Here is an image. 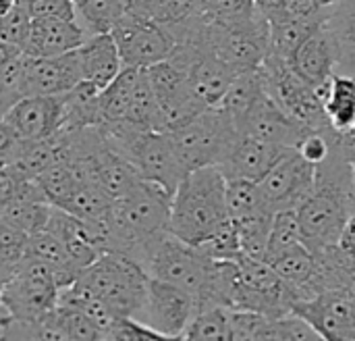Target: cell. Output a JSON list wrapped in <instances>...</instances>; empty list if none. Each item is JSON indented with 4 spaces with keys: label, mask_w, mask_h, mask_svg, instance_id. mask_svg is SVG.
Instances as JSON below:
<instances>
[{
    "label": "cell",
    "mask_w": 355,
    "mask_h": 341,
    "mask_svg": "<svg viewBox=\"0 0 355 341\" xmlns=\"http://www.w3.org/2000/svg\"><path fill=\"white\" fill-rule=\"evenodd\" d=\"M297 246H304L297 210L277 213L275 221H272V231H270L268 252H266L264 263H272V260H277L279 256L291 252Z\"/></svg>",
    "instance_id": "cell-34"
},
{
    "label": "cell",
    "mask_w": 355,
    "mask_h": 341,
    "mask_svg": "<svg viewBox=\"0 0 355 341\" xmlns=\"http://www.w3.org/2000/svg\"><path fill=\"white\" fill-rule=\"evenodd\" d=\"M173 194L141 181L125 198L114 202L110 219V252L135 260L148 271L156 248L171 235Z\"/></svg>",
    "instance_id": "cell-1"
},
{
    "label": "cell",
    "mask_w": 355,
    "mask_h": 341,
    "mask_svg": "<svg viewBox=\"0 0 355 341\" xmlns=\"http://www.w3.org/2000/svg\"><path fill=\"white\" fill-rule=\"evenodd\" d=\"M349 135H355V127H354V131H352V133H349Z\"/></svg>",
    "instance_id": "cell-50"
},
{
    "label": "cell",
    "mask_w": 355,
    "mask_h": 341,
    "mask_svg": "<svg viewBox=\"0 0 355 341\" xmlns=\"http://www.w3.org/2000/svg\"><path fill=\"white\" fill-rule=\"evenodd\" d=\"M198 315H200V304L191 294L171 283L150 279L146 304L137 321H141L144 325H148L150 329L158 331L164 338L181 340L185 338L189 325Z\"/></svg>",
    "instance_id": "cell-13"
},
{
    "label": "cell",
    "mask_w": 355,
    "mask_h": 341,
    "mask_svg": "<svg viewBox=\"0 0 355 341\" xmlns=\"http://www.w3.org/2000/svg\"><path fill=\"white\" fill-rule=\"evenodd\" d=\"M83 81L77 50L52 56L27 60V98L31 96H64Z\"/></svg>",
    "instance_id": "cell-19"
},
{
    "label": "cell",
    "mask_w": 355,
    "mask_h": 341,
    "mask_svg": "<svg viewBox=\"0 0 355 341\" xmlns=\"http://www.w3.org/2000/svg\"><path fill=\"white\" fill-rule=\"evenodd\" d=\"M324 110L337 133L349 135L355 127V77L337 73L331 81Z\"/></svg>",
    "instance_id": "cell-28"
},
{
    "label": "cell",
    "mask_w": 355,
    "mask_h": 341,
    "mask_svg": "<svg viewBox=\"0 0 355 341\" xmlns=\"http://www.w3.org/2000/svg\"><path fill=\"white\" fill-rule=\"evenodd\" d=\"M0 341H71L56 310L37 321H17L0 317Z\"/></svg>",
    "instance_id": "cell-30"
},
{
    "label": "cell",
    "mask_w": 355,
    "mask_h": 341,
    "mask_svg": "<svg viewBox=\"0 0 355 341\" xmlns=\"http://www.w3.org/2000/svg\"><path fill=\"white\" fill-rule=\"evenodd\" d=\"M33 21L37 19H67L77 21L75 0H21Z\"/></svg>",
    "instance_id": "cell-42"
},
{
    "label": "cell",
    "mask_w": 355,
    "mask_h": 341,
    "mask_svg": "<svg viewBox=\"0 0 355 341\" xmlns=\"http://www.w3.org/2000/svg\"><path fill=\"white\" fill-rule=\"evenodd\" d=\"M322 2V6H331V4H335V2H339V0H320Z\"/></svg>",
    "instance_id": "cell-48"
},
{
    "label": "cell",
    "mask_w": 355,
    "mask_h": 341,
    "mask_svg": "<svg viewBox=\"0 0 355 341\" xmlns=\"http://www.w3.org/2000/svg\"><path fill=\"white\" fill-rule=\"evenodd\" d=\"M264 96H266V88H264L262 73L260 71L241 73L235 77L233 85L229 88L225 100L220 102V108L231 117L237 131H241L243 123L248 121V117Z\"/></svg>",
    "instance_id": "cell-24"
},
{
    "label": "cell",
    "mask_w": 355,
    "mask_h": 341,
    "mask_svg": "<svg viewBox=\"0 0 355 341\" xmlns=\"http://www.w3.org/2000/svg\"><path fill=\"white\" fill-rule=\"evenodd\" d=\"M239 279L233 298V313H252L266 319H287L300 298L279 273L264 260L243 256L237 260Z\"/></svg>",
    "instance_id": "cell-6"
},
{
    "label": "cell",
    "mask_w": 355,
    "mask_h": 341,
    "mask_svg": "<svg viewBox=\"0 0 355 341\" xmlns=\"http://www.w3.org/2000/svg\"><path fill=\"white\" fill-rule=\"evenodd\" d=\"M312 129L304 127L302 123H297L293 117H289L268 94L258 102V106L252 110V115L248 117V121L241 127V135H250L256 138L260 142L279 146V148H287V150H295L302 140L310 133Z\"/></svg>",
    "instance_id": "cell-18"
},
{
    "label": "cell",
    "mask_w": 355,
    "mask_h": 341,
    "mask_svg": "<svg viewBox=\"0 0 355 341\" xmlns=\"http://www.w3.org/2000/svg\"><path fill=\"white\" fill-rule=\"evenodd\" d=\"M0 288L2 315L17 321L44 319L56 310L60 300V285L54 271L31 256Z\"/></svg>",
    "instance_id": "cell-9"
},
{
    "label": "cell",
    "mask_w": 355,
    "mask_h": 341,
    "mask_svg": "<svg viewBox=\"0 0 355 341\" xmlns=\"http://www.w3.org/2000/svg\"><path fill=\"white\" fill-rule=\"evenodd\" d=\"M148 275L191 294L200 304V313L218 308V260L202 248L168 235L152 254Z\"/></svg>",
    "instance_id": "cell-4"
},
{
    "label": "cell",
    "mask_w": 355,
    "mask_h": 341,
    "mask_svg": "<svg viewBox=\"0 0 355 341\" xmlns=\"http://www.w3.org/2000/svg\"><path fill=\"white\" fill-rule=\"evenodd\" d=\"M87 42V33L77 21L37 19L31 23L25 54L31 58H52L79 50Z\"/></svg>",
    "instance_id": "cell-20"
},
{
    "label": "cell",
    "mask_w": 355,
    "mask_h": 341,
    "mask_svg": "<svg viewBox=\"0 0 355 341\" xmlns=\"http://www.w3.org/2000/svg\"><path fill=\"white\" fill-rule=\"evenodd\" d=\"M83 81L106 90L123 71V58L112 33L87 38V42L77 50Z\"/></svg>",
    "instance_id": "cell-21"
},
{
    "label": "cell",
    "mask_w": 355,
    "mask_h": 341,
    "mask_svg": "<svg viewBox=\"0 0 355 341\" xmlns=\"http://www.w3.org/2000/svg\"><path fill=\"white\" fill-rule=\"evenodd\" d=\"M64 123V96H31L2 115V125L23 140L54 138Z\"/></svg>",
    "instance_id": "cell-14"
},
{
    "label": "cell",
    "mask_w": 355,
    "mask_h": 341,
    "mask_svg": "<svg viewBox=\"0 0 355 341\" xmlns=\"http://www.w3.org/2000/svg\"><path fill=\"white\" fill-rule=\"evenodd\" d=\"M327 23V21H324ZM291 69L302 77L308 85H312L322 100H327L333 77L337 75L339 54L333 33L327 25H322L289 60Z\"/></svg>",
    "instance_id": "cell-16"
},
{
    "label": "cell",
    "mask_w": 355,
    "mask_h": 341,
    "mask_svg": "<svg viewBox=\"0 0 355 341\" xmlns=\"http://www.w3.org/2000/svg\"><path fill=\"white\" fill-rule=\"evenodd\" d=\"M345 146H347V154H349V160H352L355 175V135H345Z\"/></svg>",
    "instance_id": "cell-46"
},
{
    "label": "cell",
    "mask_w": 355,
    "mask_h": 341,
    "mask_svg": "<svg viewBox=\"0 0 355 341\" xmlns=\"http://www.w3.org/2000/svg\"><path fill=\"white\" fill-rule=\"evenodd\" d=\"M33 19L29 17L25 4L19 0V4L4 17H0V46H10L21 52H25L29 33H31Z\"/></svg>",
    "instance_id": "cell-38"
},
{
    "label": "cell",
    "mask_w": 355,
    "mask_h": 341,
    "mask_svg": "<svg viewBox=\"0 0 355 341\" xmlns=\"http://www.w3.org/2000/svg\"><path fill=\"white\" fill-rule=\"evenodd\" d=\"M202 250L212 256L214 260H239L243 258V248H241V240H239V233H237V227L233 221H229L208 244L202 246Z\"/></svg>",
    "instance_id": "cell-40"
},
{
    "label": "cell",
    "mask_w": 355,
    "mask_h": 341,
    "mask_svg": "<svg viewBox=\"0 0 355 341\" xmlns=\"http://www.w3.org/2000/svg\"><path fill=\"white\" fill-rule=\"evenodd\" d=\"M285 2L287 0H254L256 13L262 15L268 23L285 15Z\"/></svg>",
    "instance_id": "cell-45"
},
{
    "label": "cell",
    "mask_w": 355,
    "mask_h": 341,
    "mask_svg": "<svg viewBox=\"0 0 355 341\" xmlns=\"http://www.w3.org/2000/svg\"><path fill=\"white\" fill-rule=\"evenodd\" d=\"M204 15L210 21L235 25L254 19L258 13L254 0H204Z\"/></svg>",
    "instance_id": "cell-39"
},
{
    "label": "cell",
    "mask_w": 355,
    "mask_h": 341,
    "mask_svg": "<svg viewBox=\"0 0 355 341\" xmlns=\"http://www.w3.org/2000/svg\"><path fill=\"white\" fill-rule=\"evenodd\" d=\"M202 2H204V0H202Z\"/></svg>",
    "instance_id": "cell-51"
},
{
    "label": "cell",
    "mask_w": 355,
    "mask_h": 341,
    "mask_svg": "<svg viewBox=\"0 0 355 341\" xmlns=\"http://www.w3.org/2000/svg\"><path fill=\"white\" fill-rule=\"evenodd\" d=\"M329 15V6H322L320 0H287L285 15L291 19H324Z\"/></svg>",
    "instance_id": "cell-43"
},
{
    "label": "cell",
    "mask_w": 355,
    "mask_h": 341,
    "mask_svg": "<svg viewBox=\"0 0 355 341\" xmlns=\"http://www.w3.org/2000/svg\"><path fill=\"white\" fill-rule=\"evenodd\" d=\"M125 69H150L173 56L177 40L158 21L125 15L112 29Z\"/></svg>",
    "instance_id": "cell-11"
},
{
    "label": "cell",
    "mask_w": 355,
    "mask_h": 341,
    "mask_svg": "<svg viewBox=\"0 0 355 341\" xmlns=\"http://www.w3.org/2000/svg\"><path fill=\"white\" fill-rule=\"evenodd\" d=\"M129 0H75L77 23L87 38L112 33L119 21L127 15Z\"/></svg>",
    "instance_id": "cell-27"
},
{
    "label": "cell",
    "mask_w": 355,
    "mask_h": 341,
    "mask_svg": "<svg viewBox=\"0 0 355 341\" xmlns=\"http://www.w3.org/2000/svg\"><path fill=\"white\" fill-rule=\"evenodd\" d=\"M272 221H275V213H270L268 208H260V210H256V213H252L239 221H233L237 227L245 256L256 258V260L266 258Z\"/></svg>",
    "instance_id": "cell-31"
},
{
    "label": "cell",
    "mask_w": 355,
    "mask_h": 341,
    "mask_svg": "<svg viewBox=\"0 0 355 341\" xmlns=\"http://www.w3.org/2000/svg\"><path fill=\"white\" fill-rule=\"evenodd\" d=\"M227 177L218 167L191 171L173 196L171 235L202 248L227 223Z\"/></svg>",
    "instance_id": "cell-2"
},
{
    "label": "cell",
    "mask_w": 355,
    "mask_h": 341,
    "mask_svg": "<svg viewBox=\"0 0 355 341\" xmlns=\"http://www.w3.org/2000/svg\"><path fill=\"white\" fill-rule=\"evenodd\" d=\"M46 196V200L54 206V208H64V204L71 200V196L77 192V188L83 183L77 175V171L73 169L71 163L60 160L56 165H52L48 171H44L37 179H35Z\"/></svg>",
    "instance_id": "cell-32"
},
{
    "label": "cell",
    "mask_w": 355,
    "mask_h": 341,
    "mask_svg": "<svg viewBox=\"0 0 355 341\" xmlns=\"http://www.w3.org/2000/svg\"><path fill=\"white\" fill-rule=\"evenodd\" d=\"M227 206L231 221H239L260 208H266L260 185L254 181H227Z\"/></svg>",
    "instance_id": "cell-37"
},
{
    "label": "cell",
    "mask_w": 355,
    "mask_h": 341,
    "mask_svg": "<svg viewBox=\"0 0 355 341\" xmlns=\"http://www.w3.org/2000/svg\"><path fill=\"white\" fill-rule=\"evenodd\" d=\"M104 341H175L160 335L137 319H116L108 329Z\"/></svg>",
    "instance_id": "cell-41"
},
{
    "label": "cell",
    "mask_w": 355,
    "mask_h": 341,
    "mask_svg": "<svg viewBox=\"0 0 355 341\" xmlns=\"http://www.w3.org/2000/svg\"><path fill=\"white\" fill-rule=\"evenodd\" d=\"M318 167L308 163L297 150H289L281 163L258 183L268 210H297L316 190Z\"/></svg>",
    "instance_id": "cell-12"
},
{
    "label": "cell",
    "mask_w": 355,
    "mask_h": 341,
    "mask_svg": "<svg viewBox=\"0 0 355 341\" xmlns=\"http://www.w3.org/2000/svg\"><path fill=\"white\" fill-rule=\"evenodd\" d=\"M287 148H279L266 142H260L250 135H241L235 140L227 158L218 167L227 181H254L260 183L287 154Z\"/></svg>",
    "instance_id": "cell-17"
},
{
    "label": "cell",
    "mask_w": 355,
    "mask_h": 341,
    "mask_svg": "<svg viewBox=\"0 0 355 341\" xmlns=\"http://www.w3.org/2000/svg\"><path fill=\"white\" fill-rule=\"evenodd\" d=\"M175 341H187V340H185V338H181V340H175Z\"/></svg>",
    "instance_id": "cell-49"
},
{
    "label": "cell",
    "mask_w": 355,
    "mask_h": 341,
    "mask_svg": "<svg viewBox=\"0 0 355 341\" xmlns=\"http://www.w3.org/2000/svg\"><path fill=\"white\" fill-rule=\"evenodd\" d=\"M187 341H235L233 329V310L227 308H208L202 310L189 325Z\"/></svg>",
    "instance_id": "cell-33"
},
{
    "label": "cell",
    "mask_w": 355,
    "mask_h": 341,
    "mask_svg": "<svg viewBox=\"0 0 355 341\" xmlns=\"http://www.w3.org/2000/svg\"><path fill=\"white\" fill-rule=\"evenodd\" d=\"M202 42L237 75L260 71L270 54V25L262 15L235 25H223L206 17Z\"/></svg>",
    "instance_id": "cell-8"
},
{
    "label": "cell",
    "mask_w": 355,
    "mask_h": 341,
    "mask_svg": "<svg viewBox=\"0 0 355 341\" xmlns=\"http://www.w3.org/2000/svg\"><path fill=\"white\" fill-rule=\"evenodd\" d=\"M187 171L220 167L233 148L239 131L231 117L220 108H208L185 127L168 133Z\"/></svg>",
    "instance_id": "cell-7"
},
{
    "label": "cell",
    "mask_w": 355,
    "mask_h": 341,
    "mask_svg": "<svg viewBox=\"0 0 355 341\" xmlns=\"http://www.w3.org/2000/svg\"><path fill=\"white\" fill-rule=\"evenodd\" d=\"M102 129L144 181L156 183L175 196L189 171L168 133L141 131L131 125H102Z\"/></svg>",
    "instance_id": "cell-5"
},
{
    "label": "cell",
    "mask_w": 355,
    "mask_h": 341,
    "mask_svg": "<svg viewBox=\"0 0 355 341\" xmlns=\"http://www.w3.org/2000/svg\"><path fill=\"white\" fill-rule=\"evenodd\" d=\"M171 2L173 0H129L127 15L141 17V19H152V21L162 23Z\"/></svg>",
    "instance_id": "cell-44"
},
{
    "label": "cell",
    "mask_w": 355,
    "mask_h": 341,
    "mask_svg": "<svg viewBox=\"0 0 355 341\" xmlns=\"http://www.w3.org/2000/svg\"><path fill=\"white\" fill-rule=\"evenodd\" d=\"M56 317L62 323L64 331L69 333L71 341H104L108 325L100 323L92 315H87L75 306L58 304Z\"/></svg>",
    "instance_id": "cell-35"
},
{
    "label": "cell",
    "mask_w": 355,
    "mask_h": 341,
    "mask_svg": "<svg viewBox=\"0 0 355 341\" xmlns=\"http://www.w3.org/2000/svg\"><path fill=\"white\" fill-rule=\"evenodd\" d=\"M329 17V15H327ZM324 19H291L279 17L270 21V54L283 60H291L293 54L324 25Z\"/></svg>",
    "instance_id": "cell-23"
},
{
    "label": "cell",
    "mask_w": 355,
    "mask_h": 341,
    "mask_svg": "<svg viewBox=\"0 0 355 341\" xmlns=\"http://www.w3.org/2000/svg\"><path fill=\"white\" fill-rule=\"evenodd\" d=\"M29 256V235L0 225V283L8 281Z\"/></svg>",
    "instance_id": "cell-36"
},
{
    "label": "cell",
    "mask_w": 355,
    "mask_h": 341,
    "mask_svg": "<svg viewBox=\"0 0 355 341\" xmlns=\"http://www.w3.org/2000/svg\"><path fill=\"white\" fill-rule=\"evenodd\" d=\"M260 73L264 79L266 94L289 117H293L297 123H302L312 131L331 129L324 110V100L312 85H308L302 77H297V73L291 69L287 60L268 54Z\"/></svg>",
    "instance_id": "cell-10"
},
{
    "label": "cell",
    "mask_w": 355,
    "mask_h": 341,
    "mask_svg": "<svg viewBox=\"0 0 355 341\" xmlns=\"http://www.w3.org/2000/svg\"><path fill=\"white\" fill-rule=\"evenodd\" d=\"M17 4H19V0H0V17L8 15Z\"/></svg>",
    "instance_id": "cell-47"
},
{
    "label": "cell",
    "mask_w": 355,
    "mask_h": 341,
    "mask_svg": "<svg viewBox=\"0 0 355 341\" xmlns=\"http://www.w3.org/2000/svg\"><path fill=\"white\" fill-rule=\"evenodd\" d=\"M139 71L141 69H125L106 90H102L100 94L102 125H119L127 121Z\"/></svg>",
    "instance_id": "cell-29"
},
{
    "label": "cell",
    "mask_w": 355,
    "mask_h": 341,
    "mask_svg": "<svg viewBox=\"0 0 355 341\" xmlns=\"http://www.w3.org/2000/svg\"><path fill=\"white\" fill-rule=\"evenodd\" d=\"M293 315L310 323L327 341H355V298L343 294L318 296L297 304Z\"/></svg>",
    "instance_id": "cell-15"
},
{
    "label": "cell",
    "mask_w": 355,
    "mask_h": 341,
    "mask_svg": "<svg viewBox=\"0 0 355 341\" xmlns=\"http://www.w3.org/2000/svg\"><path fill=\"white\" fill-rule=\"evenodd\" d=\"M324 25L337 44V73L355 77V0H339L331 4Z\"/></svg>",
    "instance_id": "cell-22"
},
{
    "label": "cell",
    "mask_w": 355,
    "mask_h": 341,
    "mask_svg": "<svg viewBox=\"0 0 355 341\" xmlns=\"http://www.w3.org/2000/svg\"><path fill=\"white\" fill-rule=\"evenodd\" d=\"M268 265L279 273V277L289 288L295 290V294L300 298V304L310 300V288H312V281H314V275H316V256H314V252H310L306 246H297L291 252L279 256L277 260H272Z\"/></svg>",
    "instance_id": "cell-26"
},
{
    "label": "cell",
    "mask_w": 355,
    "mask_h": 341,
    "mask_svg": "<svg viewBox=\"0 0 355 341\" xmlns=\"http://www.w3.org/2000/svg\"><path fill=\"white\" fill-rule=\"evenodd\" d=\"M27 60L17 48L0 46V106L6 115L15 104L27 98Z\"/></svg>",
    "instance_id": "cell-25"
},
{
    "label": "cell",
    "mask_w": 355,
    "mask_h": 341,
    "mask_svg": "<svg viewBox=\"0 0 355 341\" xmlns=\"http://www.w3.org/2000/svg\"><path fill=\"white\" fill-rule=\"evenodd\" d=\"M150 279L148 271L129 256L106 252L62 294L96 302L112 319H137L146 304Z\"/></svg>",
    "instance_id": "cell-3"
}]
</instances>
